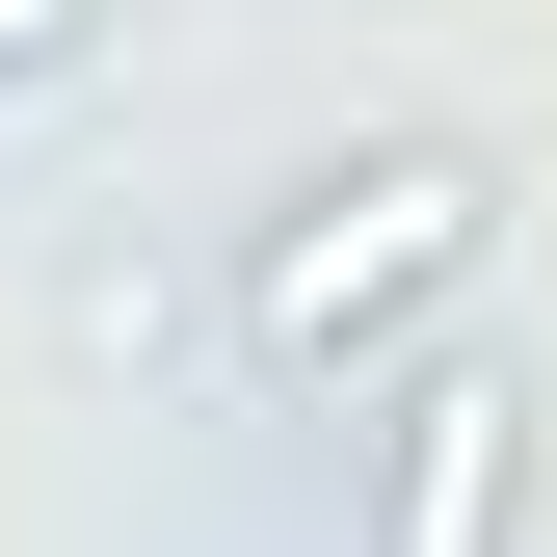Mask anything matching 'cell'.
Here are the masks:
<instances>
[{
    "label": "cell",
    "instance_id": "1",
    "mask_svg": "<svg viewBox=\"0 0 557 557\" xmlns=\"http://www.w3.org/2000/svg\"><path fill=\"white\" fill-rule=\"evenodd\" d=\"M478 265H505V160H478V133H372V160H319L293 213L239 239V372L265 398H398V345H425Z\"/></svg>",
    "mask_w": 557,
    "mask_h": 557
},
{
    "label": "cell",
    "instance_id": "2",
    "mask_svg": "<svg viewBox=\"0 0 557 557\" xmlns=\"http://www.w3.org/2000/svg\"><path fill=\"white\" fill-rule=\"evenodd\" d=\"M531 451H557V398L505 345H425V372L372 398V557H505L531 531Z\"/></svg>",
    "mask_w": 557,
    "mask_h": 557
},
{
    "label": "cell",
    "instance_id": "3",
    "mask_svg": "<svg viewBox=\"0 0 557 557\" xmlns=\"http://www.w3.org/2000/svg\"><path fill=\"white\" fill-rule=\"evenodd\" d=\"M81 53H107V0H0V107H27V81H81Z\"/></svg>",
    "mask_w": 557,
    "mask_h": 557
}]
</instances>
